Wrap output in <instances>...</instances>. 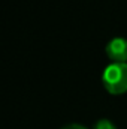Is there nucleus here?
<instances>
[{
    "label": "nucleus",
    "mask_w": 127,
    "mask_h": 129,
    "mask_svg": "<svg viewBox=\"0 0 127 129\" xmlns=\"http://www.w3.org/2000/svg\"><path fill=\"white\" fill-rule=\"evenodd\" d=\"M103 87L111 95H121L127 92V63H111L102 74Z\"/></svg>",
    "instance_id": "obj_1"
},
{
    "label": "nucleus",
    "mask_w": 127,
    "mask_h": 129,
    "mask_svg": "<svg viewBox=\"0 0 127 129\" xmlns=\"http://www.w3.org/2000/svg\"><path fill=\"white\" fill-rule=\"evenodd\" d=\"M106 56L112 60V63H127V39L117 36L112 38L105 47Z\"/></svg>",
    "instance_id": "obj_2"
},
{
    "label": "nucleus",
    "mask_w": 127,
    "mask_h": 129,
    "mask_svg": "<svg viewBox=\"0 0 127 129\" xmlns=\"http://www.w3.org/2000/svg\"><path fill=\"white\" fill-rule=\"evenodd\" d=\"M91 129H117V126L109 119H100V120H97L94 125H93Z\"/></svg>",
    "instance_id": "obj_3"
},
{
    "label": "nucleus",
    "mask_w": 127,
    "mask_h": 129,
    "mask_svg": "<svg viewBox=\"0 0 127 129\" xmlns=\"http://www.w3.org/2000/svg\"><path fill=\"white\" fill-rule=\"evenodd\" d=\"M61 129H88V128H85L84 125H79V123H69V125H64Z\"/></svg>",
    "instance_id": "obj_4"
}]
</instances>
